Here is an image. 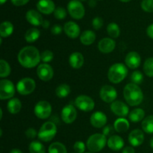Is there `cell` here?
Listing matches in <instances>:
<instances>
[{
    "instance_id": "cell-1",
    "label": "cell",
    "mask_w": 153,
    "mask_h": 153,
    "mask_svg": "<svg viewBox=\"0 0 153 153\" xmlns=\"http://www.w3.org/2000/svg\"><path fill=\"white\" fill-rule=\"evenodd\" d=\"M18 61L25 68H33L41 61V55L34 46H25L18 54Z\"/></svg>"
},
{
    "instance_id": "cell-2",
    "label": "cell",
    "mask_w": 153,
    "mask_h": 153,
    "mask_svg": "<svg viewBox=\"0 0 153 153\" xmlns=\"http://www.w3.org/2000/svg\"><path fill=\"white\" fill-rule=\"evenodd\" d=\"M123 95L126 101L129 105L137 106L143 102V94L137 85L129 83L126 85L123 90Z\"/></svg>"
},
{
    "instance_id": "cell-3",
    "label": "cell",
    "mask_w": 153,
    "mask_h": 153,
    "mask_svg": "<svg viewBox=\"0 0 153 153\" xmlns=\"http://www.w3.org/2000/svg\"><path fill=\"white\" fill-rule=\"evenodd\" d=\"M128 74V69L122 63L113 64L108 72L109 81L114 84H118L123 81Z\"/></svg>"
},
{
    "instance_id": "cell-4",
    "label": "cell",
    "mask_w": 153,
    "mask_h": 153,
    "mask_svg": "<svg viewBox=\"0 0 153 153\" xmlns=\"http://www.w3.org/2000/svg\"><path fill=\"white\" fill-rule=\"evenodd\" d=\"M107 143V138L105 134L97 133L90 136L88 139L87 147L90 152L93 153L98 152L104 149Z\"/></svg>"
},
{
    "instance_id": "cell-5",
    "label": "cell",
    "mask_w": 153,
    "mask_h": 153,
    "mask_svg": "<svg viewBox=\"0 0 153 153\" xmlns=\"http://www.w3.org/2000/svg\"><path fill=\"white\" fill-rule=\"evenodd\" d=\"M57 133V127L54 123L48 121L43 123L38 131V138L43 142L51 141Z\"/></svg>"
},
{
    "instance_id": "cell-6",
    "label": "cell",
    "mask_w": 153,
    "mask_h": 153,
    "mask_svg": "<svg viewBox=\"0 0 153 153\" xmlns=\"http://www.w3.org/2000/svg\"><path fill=\"white\" fill-rule=\"evenodd\" d=\"M67 10L70 16L76 19H81L85 14V9L79 0H71L67 4Z\"/></svg>"
},
{
    "instance_id": "cell-7",
    "label": "cell",
    "mask_w": 153,
    "mask_h": 153,
    "mask_svg": "<svg viewBox=\"0 0 153 153\" xmlns=\"http://www.w3.org/2000/svg\"><path fill=\"white\" fill-rule=\"evenodd\" d=\"M36 88V83L34 79L31 78L22 79L16 85L18 93L22 96H27L31 94Z\"/></svg>"
},
{
    "instance_id": "cell-8",
    "label": "cell",
    "mask_w": 153,
    "mask_h": 153,
    "mask_svg": "<svg viewBox=\"0 0 153 153\" xmlns=\"http://www.w3.org/2000/svg\"><path fill=\"white\" fill-rule=\"evenodd\" d=\"M15 94V88L13 82L7 79L0 81V99L1 100L11 99Z\"/></svg>"
},
{
    "instance_id": "cell-9",
    "label": "cell",
    "mask_w": 153,
    "mask_h": 153,
    "mask_svg": "<svg viewBox=\"0 0 153 153\" xmlns=\"http://www.w3.org/2000/svg\"><path fill=\"white\" fill-rule=\"evenodd\" d=\"M34 112L39 119L45 120L50 116L52 113V106L47 101H40L35 105Z\"/></svg>"
},
{
    "instance_id": "cell-10",
    "label": "cell",
    "mask_w": 153,
    "mask_h": 153,
    "mask_svg": "<svg viewBox=\"0 0 153 153\" xmlns=\"http://www.w3.org/2000/svg\"><path fill=\"white\" fill-rule=\"evenodd\" d=\"M75 104L78 108L85 112L91 111L95 106V103L93 99L86 95H80L76 97Z\"/></svg>"
},
{
    "instance_id": "cell-11",
    "label": "cell",
    "mask_w": 153,
    "mask_h": 153,
    "mask_svg": "<svg viewBox=\"0 0 153 153\" xmlns=\"http://www.w3.org/2000/svg\"><path fill=\"white\" fill-rule=\"evenodd\" d=\"M100 98L106 103H112L115 101L117 93L115 88L111 85H104L102 87L100 92Z\"/></svg>"
},
{
    "instance_id": "cell-12",
    "label": "cell",
    "mask_w": 153,
    "mask_h": 153,
    "mask_svg": "<svg viewBox=\"0 0 153 153\" xmlns=\"http://www.w3.org/2000/svg\"><path fill=\"white\" fill-rule=\"evenodd\" d=\"M37 73L39 79L43 82H48L51 80L54 76L53 69L47 64H40L37 67Z\"/></svg>"
},
{
    "instance_id": "cell-13",
    "label": "cell",
    "mask_w": 153,
    "mask_h": 153,
    "mask_svg": "<svg viewBox=\"0 0 153 153\" xmlns=\"http://www.w3.org/2000/svg\"><path fill=\"white\" fill-rule=\"evenodd\" d=\"M76 117H77V111L75 107L71 105L64 106L61 111V119L65 123H72L76 120Z\"/></svg>"
},
{
    "instance_id": "cell-14",
    "label": "cell",
    "mask_w": 153,
    "mask_h": 153,
    "mask_svg": "<svg viewBox=\"0 0 153 153\" xmlns=\"http://www.w3.org/2000/svg\"><path fill=\"white\" fill-rule=\"evenodd\" d=\"M111 110L115 115L122 117L127 116L129 113L128 107L122 101H114L112 102L111 105Z\"/></svg>"
},
{
    "instance_id": "cell-15",
    "label": "cell",
    "mask_w": 153,
    "mask_h": 153,
    "mask_svg": "<svg viewBox=\"0 0 153 153\" xmlns=\"http://www.w3.org/2000/svg\"><path fill=\"white\" fill-rule=\"evenodd\" d=\"M115 46H116V43L114 40L108 37L102 39L98 43L99 50L104 54H108L113 52L114 49H115Z\"/></svg>"
},
{
    "instance_id": "cell-16",
    "label": "cell",
    "mask_w": 153,
    "mask_h": 153,
    "mask_svg": "<svg viewBox=\"0 0 153 153\" xmlns=\"http://www.w3.org/2000/svg\"><path fill=\"white\" fill-rule=\"evenodd\" d=\"M91 123L95 128H102L107 123V117L103 112H94L91 117Z\"/></svg>"
},
{
    "instance_id": "cell-17",
    "label": "cell",
    "mask_w": 153,
    "mask_h": 153,
    "mask_svg": "<svg viewBox=\"0 0 153 153\" xmlns=\"http://www.w3.org/2000/svg\"><path fill=\"white\" fill-rule=\"evenodd\" d=\"M37 8L43 14H51L55 11V5L52 0H40L37 3Z\"/></svg>"
},
{
    "instance_id": "cell-18",
    "label": "cell",
    "mask_w": 153,
    "mask_h": 153,
    "mask_svg": "<svg viewBox=\"0 0 153 153\" xmlns=\"http://www.w3.org/2000/svg\"><path fill=\"white\" fill-rule=\"evenodd\" d=\"M144 141V134L140 129H134L128 135V142L132 146H139Z\"/></svg>"
},
{
    "instance_id": "cell-19",
    "label": "cell",
    "mask_w": 153,
    "mask_h": 153,
    "mask_svg": "<svg viewBox=\"0 0 153 153\" xmlns=\"http://www.w3.org/2000/svg\"><path fill=\"white\" fill-rule=\"evenodd\" d=\"M64 31L69 37L75 39L80 34V27L75 22L69 21L64 25Z\"/></svg>"
},
{
    "instance_id": "cell-20",
    "label": "cell",
    "mask_w": 153,
    "mask_h": 153,
    "mask_svg": "<svg viewBox=\"0 0 153 153\" xmlns=\"http://www.w3.org/2000/svg\"><path fill=\"white\" fill-rule=\"evenodd\" d=\"M126 64L131 69H136L140 65L141 58L140 55L136 52H131L128 53L125 59Z\"/></svg>"
},
{
    "instance_id": "cell-21",
    "label": "cell",
    "mask_w": 153,
    "mask_h": 153,
    "mask_svg": "<svg viewBox=\"0 0 153 153\" xmlns=\"http://www.w3.org/2000/svg\"><path fill=\"white\" fill-rule=\"evenodd\" d=\"M25 17H26L27 21L30 24L34 25V26L42 25V23L43 22V19L41 14L35 10H28L26 13V15H25Z\"/></svg>"
},
{
    "instance_id": "cell-22",
    "label": "cell",
    "mask_w": 153,
    "mask_h": 153,
    "mask_svg": "<svg viewBox=\"0 0 153 153\" xmlns=\"http://www.w3.org/2000/svg\"><path fill=\"white\" fill-rule=\"evenodd\" d=\"M108 146L111 150L119 151L124 146V140L118 135H112L108 140Z\"/></svg>"
},
{
    "instance_id": "cell-23",
    "label": "cell",
    "mask_w": 153,
    "mask_h": 153,
    "mask_svg": "<svg viewBox=\"0 0 153 153\" xmlns=\"http://www.w3.org/2000/svg\"><path fill=\"white\" fill-rule=\"evenodd\" d=\"M85 62V58L83 55L79 52H73L69 58L70 65L74 69H79L83 66Z\"/></svg>"
},
{
    "instance_id": "cell-24",
    "label": "cell",
    "mask_w": 153,
    "mask_h": 153,
    "mask_svg": "<svg viewBox=\"0 0 153 153\" xmlns=\"http://www.w3.org/2000/svg\"><path fill=\"white\" fill-rule=\"evenodd\" d=\"M96 40L95 33L91 30H86L80 36V41L85 46L91 45Z\"/></svg>"
},
{
    "instance_id": "cell-25",
    "label": "cell",
    "mask_w": 153,
    "mask_h": 153,
    "mask_svg": "<svg viewBox=\"0 0 153 153\" xmlns=\"http://www.w3.org/2000/svg\"><path fill=\"white\" fill-rule=\"evenodd\" d=\"M13 31V25L9 21H4L0 25V35L1 37H7L11 35Z\"/></svg>"
},
{
    "instance_id": "cell-26",
    "label": "cell",
    "mask_w": 153,
    "mask_h": 153,
    "mask_svg": "<svg viewBox=\"0 0 153 153\" xmlns=\"http://www.w3.org/2000/svg\"><path fill=\"white\" fill-rule=\"evenodd\" d=\"M21 108H22V104L17 98L10 99L7 102V110L12 114L19 113L21 110Z\"/></svg>"
},
{
    "instance_id": "cell-27",
    "label": "cell",
    "mask_w": 153,
    "mask_h": 153,
    "mask_svg": "<svg viewBox=\"0 0 153 153\" xmlns=\"http://www.w3.org/2000/svg\"><path fill=\"white\" fill-rule=\"evenodd\" d=\"M114 128L117 132H125L129 128V123L125 118H119L114 122Z\"/></svg>"
},
{
    "instance_id": "cell-28",
    "label": "cell",
    "mask_w": 153,
    "mask_h": 153,
    "mask_svg": "<svg viewBox=\"0 0 153 153\" xmlns=\"http://www.w3.org/2000/svg\"><path fill=\"white\" fill-rule=\"evenodd\" d=\"M145 117V111L142 108H135L129 113L128 117L133 123H138L143 120Z\"/></svg>"
},
{
    "instance_id": "cell-29",
    "label": "cell",
    "mask_w": 153,
    "mask_h": 153,
    "mask_svg": "<svg viewBox=\"0 0 153 153\" xmlns=\"http://www.w3.org/2000/svg\"><path fill=\"white\" fill-rule=\"evenodd\" d=\"M40 35V32L38 29L35 28H32L28 29L26 31L25 35V39L28 43H34Z\"/></svg>"
},
{
    "instance_id": "cell-30",
    "label": "cell",
    "mask_w": 153,
    "mask_h": 153,
    "mask_svg": "<svg viewBox=\"0 0 153 153\" xmlns=\"http://www.w3.org/2000/svg\"><path fill=\"white\" fill-rule=\"evenodd\" d=\"M70 91H71V89L68 85L62 84L57 87L56 90H55V94H56L57 97L59 98H65L70 94Z\"/></svg>"
},
{
    "instance_id": "cell-31",
    "label": "cell",
    "mask_w": 153,
    "mask_h": 153,
    "mask_svg": "<svg viewBox=\"0 0 153 153\" xmlns=\"http://www.w3.org/2000/svg\"><path fill=\"white\" fill-rule=\"evenodd\" d=\"M142 128L147 134H153V115L146 117L141 124Z\"/></svg>"
},
{
    "instance_id": "cell-32",
    "label": "cell",
    "mask_w": 153,
    "mask_h": 153,
    "mask_svg": "<svg viewBox=\"0 0 153 153\" xmlns=\"http://www.w3.org/2000/svg\"><path fill=\"white\" fill-rule=\"evenodd\" d=\"M107 32L111 37L117 38L120 34V28L115 22H111L107 26Z\"/></svg>"
},
{
    "instance_id": "cell-33",
    "label": "cell",
    "mask_w": 153,
    "mask_h": 153,
    "mask_svg": "<svg viewBox=\"0 0 153 153\" xmlns=\"http://www.w3.org/2000/svg\"><path fill=\"white\" fill-rule=\"evenodd\" d=\"M49 153H67L66 146L60 142L52 143L49 147Z\"/></svg>"
},
{
    "instance_id": "cell-34",
    "label": "cell",
    "mask_w": 153,
    "mask_h": 153,
    "mask_svg": "<svg viewBox=\"0 0 153 153\" xmlns=\"http://www.w3.org/2000/svg\"><path fill=\"white\" fill-rule=\"evenodd\" d=\"M30 153H46L44 146L39 141H33L28 146Z\"/></svg>"
},
{
    "instance_id": "cell-35",
    "label": "cell",
    "mask_w": 153,
    "mask_h": 153,
    "mask_svg": "<svg viewBox=\"0 0 153 153\" xmlns=\"http://www.w3.org/2000/svg\"><path fill=\"white\" fill-rule=\"evenodd\" d=\"M10 73V67L8 63L4 59L0 61V76L1 78H5Z\"/></svg>"
},
{
    "instance_id": "cell-36",
    "label": "cell",
    "mask_w": 153,
    "mask_h": 153,
    "mask_svg": "<svg viewBox=\"0 0 153 153\" xmlns=\"http://www.w3.org/2000/svg\"><path fill=\"white\" fill-rule=\"evenodd\" d=\"M143 71L149 77H153V58H149L143 64Z\"/></svg>"
},
{
    "instance_id": "cell-37",
    "label": "cell",
    "mask_w": 153,
    "mask_h": 153,
    "mask_svg": "<svg viewBox=\"0 0 153 153\" xmlns=\"http://www.w3.org/2000/svg\"><path fill=\"white\" fill-rule=\"evenodd\" d=\"M131 80L135 85H140L143 81V76L140 71H134L131 75Z\"/></svg>"
},
{
    "instance_id": "cell-38",
    "label": "cell",
    "mask_w": 153,
    "mask_h": 153,
    "mask_svg": "<svg viewBox=\"0 0 153 153\" xmlns=\"http://www.w3.org/2000/svg\"><path fill=\"white\" fill-rule=\"evenodd\" d=\"M141 8L148 13L153 12V0H142Z\"/></svg>"
},
{
    "instance_id": "cell-39",
    "label": "cell",
    "mask_w": 153,
    "mask_h": 153,
    "mask_svg": "<svg viewBox=\"0 0 153 153\" xmlns=\"http://www.w3.org/2000/svg\"><path fill=\"white\" fill-rule=\"evenodd\" d=\"M54 16L58 19H64L67 16V11L63 7H58L54 11Z\"/></svg>"
},
{
    "instance_id": "cell-40",
    "label": "cell",
    "mask_w": 153,
    "mask_h": 153,
    "mask_svg": "<svg viewBox=\"0 0 153 153\" xmlns=\"http://www.w3.org/2000/svg\"><path fill=\"white\" fill-rule=\"evenodd\" d=\"M54 58V54L52 51L46 50L42 52L41 54V61L44 63H49L52 61Z\"/></svg>"
},
{
    "instance_id": "cell-41",
    "label": "cell",
    "mask_w": 153,
    "mask_h": 153,
    "mask_svg": "<svg viewBox=\"0 0 153 153\" xmlns=\"http://www.w3.org/2000/svg\"><path fill=\"white\" fill-rule=\"evenodd\" d=\"M73 149L76 153H84L85 151V144L82 141H76L74 143Z\"/></svg>"
},
{
    "instance_id": "cell-42",
    "label": "cell",
    "mask_w": 153,
    "mask_h": 153,
    "mask_svg": "<svg viewBox=\"0 0 153 153\" xmlns=\"http://www.w3.org/2000/svg\"><path fill=\"white\" fill-rule=\"evenodd\" d=\"M92 25L94 29H100L103 25V19L100 16H97V17L94 18V19H93Z\"/></svg>"
},
{
    "instance_id": "cell-43",
    "label": "cell",
    "mask_w": 153,
    "mask_h": 153,
    "mask_svg": "<svg viewBox=\"0 0 153 153\" xmlns=\"http://www.w3.org/2000/svg\"><path fill=\"white\" fill-rule=\"evenodd\" d=\"M37 134H38V133H37L36 130L33 128H28L25 131V135L28 139H34Z\"/></svg>"
},
{
    "instance_id": "cell-44",
    "label": "cell",
    "mask_w": 153,
    "mask_h": 153,
    "mask_svg": "<svg viewBox=\"0 0 153 153\" xmlns=\"http://www.w3.org/2000/svg\"><path fill=\"white\" fill-rule=\"evenodd\" d=\"M62 30L63 28H61V25H54L52 28V29H51V32H52V34H55V35H58V34H61V33L62 32Z\"/></svg>"
},
{
    "instance_id": "cell-45",
    "label": "cell",
    "mask_w": 153,
    "mask_h": 153,
    "mask_svg": "<svg viewBox=\"0 0 153 153\" xmlns=\"http://www.w3.org/2000/svg\"><path fill=\"white\" fill-rule=\"evenodd\" d=\"M10 1L15 6H22L26 4L29 0H10Z\"/></svg>"
},
{
    "instance_id": "cell-46",
    "label": "cell",
    "mask_w": 153,
    "mask_h": 153,
    "mask_svg": "<svg viewBox=\"0 0 153 153\" xmlns=\"http://www.w3.org/2000/svg\"><path fill=\"white\" fill-rule=\"evenodd\" d=\"M146 34L150 38L153 39V23L149 25L146 29Z\"/></svg>"
},
{
    "instance_id": "cell-47",
    "label": "cell",
    "mask_w": 153,
    "mask_h": 153,
    "mask_svg": "<svg viewBox=\"0 0 153 153\" xmlns=\"http://www.w3.org/2000/svg\"><path fill=\"white\" fill-rule=\"evenodd\" d=\"M113 128H111V126H108L107 127H105L104 129V131H103V134H105V136L108 135V134H110V133L112 132V131H113Z\"/></svg>"
},
{
    "instance_id": "cell-48",
    "label": "cell",
    "mask_w": 153,
    "mask_h": 153,
    "mask_svg": "<svg viewBox=\"0 0 153 153\" xmlns=\"http://www.w3.org/2000/svg\"><path fill=\"white\" fill-rule=\"evenodd\" d=\"M122 153H135L134 148L131 147V146H126L123 149Z\"/></svg>"
},
{
    "instance_id": "cell-49",
    "label": "cell",
    "mask_w": 153,
    "mask_h": 153,
    "mask_svg": "<svg viewBox=\"0 0 153 153\" xmlns=\"http://www.w3.org/2000/svg\"><path fill=\"white\" fill-rule=\"evenodd\" d=\"M88 5L91 7H94L97 5V1H96V0H90L88 1Z\"/></svg>"
},
{
    "instance_id": "cell-50",
    "label": "cell",
    "mask_w": 153,
    "mask_h": 153,
    "mask_svg": "<svg viewBox=\"0 0 153 153\" xmlns=\"http://www.w3.org/2000/svg\"><path fill=\"white\" fill-rule=\"evenodd\" d=\"M42 26L44 28H48L49 26V22L48 20H43V23H42Z\"/></svg>"
},
{
    "instance_id": "cell-51",
    "label": "cell",
    "mask_w": 153,
    "mask_h": 153,
    "mask_svg": "<svg viewBox=\"0 0 153 153\" xmlns=\"http://www.w3.org/2000/svg\"><path fill=\"white\" fill-rule=\"evenodd\" d=\"M10 153H22V152L19 149H13L10 151Z\"/></svg>"
},
{
    "instance_id": "cell-52",
    "label": "cell",
    "mask_w": 153,
    "mask_h": 153,
    "mask_svg": "<svg viewBox=\"0 0 153 153\" xmlns=\"http://www.w3.org/2000/svg\"><path fill=\"white\" fill-rule=\"evenodd\" d=\"M150 146L152 149H153V137H152V138L150 139Z\"/></svg>"
},
{
    "instance_id": "cell-53",
    "label": "cell",
    "mask_w": 153,
    "mask_h": 153,
    "mask_svg": "<svg viewBox=\"0 0 153 153\" xmlns=\"http://www.w3.org/2000/svg\"><path fill=\"white\" fill-rule=\"evenodd\" d=\"M6 1H7V0H0V4H3L4 3L6 2Z\"/></svg>"
},
{
    "instance_id": "cell-54",
    "label": "cell",
    "mask_w": 153,
    "mask_h": 153,
    "mask_svg": "<svg viewBox=\"0 0 153 153\" xmlns=\"http://www.w3.org/2000/svg\"><path fill=\"white\" fill-rule=\"evenodd\" d=\"M120 1H121L122 2H128V1H130L131 0H120Z\"/></svg>"
},
{
    "instance_id": "cell-55",
    "label": "cell",
    "mask_w": 153,
    "mask_h": 153,
    "mask_svg": "<svg viewBox=\"0 0 153 153\" xmlns=\"http://www.w3.org/2000/svg\"><path fill=\"white\" fill-rule=\"evenodd\" d=\"M81 1H86V0H81Z\"/></svg>"
},
{
    "instance_id": "cell-56",
    "label": "cell",
    "mask_w": 153,
    "mask_h": 153,
    "mask_svg": "<svg viewBox=\"0 0 153 153\" xmlns=\"http://www.w3.org/2000/svg\"><path fill=\"white\" fill-rule=\"evenodd\" d=\"M85 153H93V152H85Z\"/></svg>"
}]
</instances>
